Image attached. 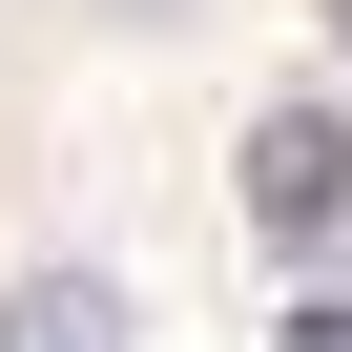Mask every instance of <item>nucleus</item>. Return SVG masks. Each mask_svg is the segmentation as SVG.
Instances as JSON below:
<instances>
[{
	"label": "nucleus",
	"instance_id": "nucleus-1",
	"mask_svg": "<svg viewBox=\"0 0 352 352\" xmlns=\"http://www.w3.org/2000/svg\"><path fill=\"white\" fill-rule=\"evenodd\" d=\"M228 166H249V228H270V249L352 228V124H331V104H270V124H249Z\"/></svg>",
	"mask_w": 352,
	"mask_h": 352
},
{
	"label": "nucleus",
	"instance_id": "nucleus-2",
	"mask_svg": "<svg viewBox=\"0 0 352 352\" xmlns=\"http://www.w3.org/2000/svg\"><path fill=\"white\" fill-rule=\"evenodd\" d=\"M0 352H124V290L104 270H21L0 290Z\"/></svg>",
	"mask_w": 352,
	"mask_h": 352
},
{
	"label": "nucleus",
	"instance_id": "nucleus-3",
	"mask_svg": "<svg viewBox=\"0 0 352 352\" xmlns=\"http://www.w3.org/2000/svg\"><path fill=\"white\" fill-rule=\"evenodd\" d=\"M290 352H352V290H311V311H290Z\"/></svg>",
	"mask_w": 352,
	"mask_h": 352
},
{
	"label": "nucleus",
	"instance_id": "nucleus-4",
	"mask_svg": "<svg viewBox=\"0 0 352 352\" xmlns=\"http://www.w3.org/2000/svg\"><path fill=\"white\" fill-rule=\"evenodd\" d=\"M331 42H352V0H331Z\"/></svg>",
	"mask_w": 352,
	"mask_h": 352
}]
</instances>
